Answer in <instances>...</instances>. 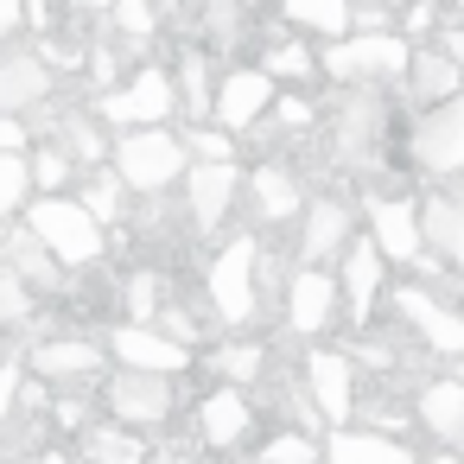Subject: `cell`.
<instances>
[{
    "label": "cell",
    "mask_w": 464,
    "mask_h": 464,
    "mask_svg": "<svg viewBox=\"0 0 464 464\" xmlns=\"http://www.w3.org/2000/svg\"><path fill=\"white\" fill-rule=\"evenodd\" d=\"M274 96H280V83H274L261 64H236V71L217 77V109H210V121H223L229 134H248L255 121H267Z\"/></svg>",
    "instance_id": "obj_17"
},
{
    "label": "cell",
    "mask_w": 464,
    "mask_h": 464,
    "mask_svg": "<svg viewBox=\"0 0 464 464\" xmlns=\"http://www.w3.org/2000/svg\"><path fill=\"white\" fill-rule=\"evenodd\" d=\"M337 305H343V280H337V274H324V267L293 261L286 293H280V318H286V331H293V337H305V343H318V337L337 324Z\"/></svg>",
    "instance_id": "obj_9"
},
{
    "label": "cell",
    "mask_w": 464,
    "mask_h": 464,
    "mask_svg": "<svg viewBox=\"0 0 464 464\" xmlns=\"http://www.w3.org/2000/svg\"><path fill=\"white\" fill-rule=\"evenodd\" d=\"M204 369L217 375V382H236V388H261L267 382V369H274V350L255 337V331H229V343H217V350H204Z\"/></svg>",
    "instance_id": "obj_26"
},
{
    "label": "cell",
    "mask_w": 464,
    "mask_h": 464,
    "mask_svg": "<svg viewBox=\"0 0 464 464\" xmlns=\"http://www.w3.org/2000/svg\"><path fill=\"white\" fill-rule=\"evenodd\" d=\"M413 464H464V451H451V445H439V451H426V458H413Z\"/></svg>",
    "instance_id": "obj_46"
},
{
    "label": "cell",
    "mask_w": 464,
    "mask_h": 464,
    "mask_svg": "<svg viewBox=\"0 0 464 464\" xmlns=\"http://www.w3.org/2000/svg\"><path fill=\"white\" fill-rule=\"evenodd\" d=\"M115 33L128 39V45H140V39H153L160 33V0H115Z\"/></svg>",
    "instance_id": "obj_39"
},
{
    "label": "cell",
    "mask_w": 464,
    "mask_h": 464,
    "mask_svg": "<svg viewBox=\"0 0 464 464\" xmlns=\"http://www.w3.org/2000/svg\"><path fill=\"white\" fill-rule=\"evenodd\" d=\"M451 375H464V356H451Z\"/></svg>",
    "instance_id": "obj_48"
},
{
    "label": "cell",
    "mask_w": 464,
    "mask_h": 464,
    "mask_svg": "<svg viewBox=\"0 0 464 464\" xmlns=\"http://www.w3.org/2000/svg\"><path fill=\"white\" fill-rule=\"evenodd\" d=\"M413 420H420L439 445L464 451V375H426V382L413 388Z\"/></svg>",
    "instance_id": "obj_21"
},
{
    "label": "cell",
    "mask_w": 464,
    "mask_h": 464,
    "mask_svg": "<svg viewBox=\"0 0 464 464\" xmlns=\"http://www.w3.org/2000/svg\"><path fill=\"white\" fill-rule=\"evenodd\" d=\"M337 280H343V299H350V324H369L375 318V299L388 286V255L375 248V236H356L343 255H337Z\"/></svg>",
    "instance_id": "obj_20"
},
{
    "label": "cell",
    "mask_w": 464,
    "mask_h": 464,
    "mask_svg": "<svg viewBox=\"0 0 464 464\" xmlns=\"http://www.w3.org/2000/svg\"><path fill=\"white\" fill-rule=\"evenodd\" d=\"M0 458H7V420H0Z\"/></svg>",
    "instance_id": "obj_47"
},
{
    "label": "cell",
    "mask_w": 464,
    "mask_h": 464,
    "mask_svg": "<svg viewBox=\"0 0 464 464\" xmlns=\"http://www.w3.org/2000/svg\"><path fill=\"white\" fill-rule=\"evenodd\" d=\"M160 312H166V280H160V267H128V280H121V318L153 324Z\"/></svg>",
    "instance_id": "obj_33"
},
{
    "label": "cell",
    "mask_w": 464,
    "mask_h": 464,
    "mask_svg": "<svg viewBox=\"0 0 464 464\" xmlns=\"http://www.w3.org/2000/svg\"><path fill=\"white\" fill-rule=\"evenodd\" d=\"M255 394L248 388H236V382H223V388H210L204 401H198V420H191V439L204 445V451H236V445H248L255 439Z\"/></svg>",
    "instance_id": "obj_16"
},
{
    "label": "cell",
    "mask_w": 464,
    "mask_h": 464,
    "mask_svg": "<svg viewBox=\"0 0 464 464\" xmlns=\"http://www.w3.org/2000/svg\"><path fill=\"white\" fill-rule=\"evenodd\" d=\"M388 7H401V0H388Z\"/></svg>",
    "instance_id": "obj_49"
},
{
    "label": "cell",
    "mask_w": 464,
    "mask_h": 464,
    "mask_svg": "<svg viewBox=\"0 0 464 464\" xmlns=\"http://www.w3.org/2000/svg\"><path fill=\"white\" fill-rule=\"evenodd\" d=\"M33 464H83V451H64V445H45V451H33Z\"/></svg>",
    "instance_id": "obj_45"
},
{
    "label": "cell",
    "mask_w": 464,
    "mask_h": 464,
    "mask_svg": "<svg viewBox=\"0 0 464 464\" xmlns=\"http://www.w3.org/2000/svg\"><path fill=\"white\" fill-rule=\"evenodd\" d=\"M96 401L109 407V420H121V426H134V432H166L172 426V413H179V375H160V369H109L102 375V388H96Z\"/></svg>",
    "instance_id": "obj_4"
},
{
    "label": "cell",
    "mask_w": 464,
    "mask_h": 464,
    "mask_svg": "<svg viewBox=\"0 0 464 464\" xmlns=\"http://www.w3.org/2000/svg\"><path fill=\"white\" fill-rule=\"evenodd\" d=\"M274 83H293V90H312L318 77H324V58L305 45V33L299 39H274V45H261V58H255Z\"/></svg>",
    "instance_id": "obj_29"
},
{
    "label": "cell",
    "mask_w": 464,
    "mask_h": 464,
    "mask_svg": "<svg viewBox=\"0 0 464 464\" xmlns=\"http://www.w3.org/2000/svg\"><path fill=\"white\" fill-rule=\"evenodd\" d=\"M96 115L109 128H160L179 115V77L166 64H140L121 90H102L96 96Z\"/></svg>",
    "instance_id": "obj_8"
},
{
    "label": "cell",
    "mask_w": 464,
    "mask_h": 464,
    "mask_svg": "<svg viewBox=\"0 0 464 464\" xmlns=\"http://www.w3.org/2000/svg\"><path fill=\"white\" fill-rule=\"evenodd\" d=\"M26 198H33V166H26V153H0V229L20 223Z\"/></svg>",
    "instance_id": "obj_36"
},
{
    "label": "cell",
    "mask_w": 464,
    "mask_h": 464,
    "mask_svg": "<svg viewBox=\"0 0 464 464\" xmlns=\"http://www.w3.org/2000/svg\"><path fill=\"white\" fill-rule=\"evenodd\" d=\"M248 204H255V217H261V229H293L299 223V210H305V179L286 166V160H261L255 172H248Z\"/></svg>",
    "instance_id": "obj_18"
},
{
    "label": "cell",
    "mask_w": 464,
    "mask_h": 464,
    "mask_svg": "<svg viewBox=\"0 0 464 464\" xmlns=\"http://www.w3.org/2000/svg\"><path fill=\"white\" fill-rule=\"evenodd\" d=\"M242 166L236 160H191V172H185V223H191V236H217V229H229V210H236V198H242Z\"/></svg>",
    "instance_id": "obj_11"
},
{
    "label": "cell",
    "mask_w": 464,
    "mask_h": 464,
    "mask_svg": "<svg viewBox=\"0 0 464 464\" xmlns=\"http://www.w3.org/2000/svg\"><path fill=\"white\" fill-rule=\"evenodd\" d=\"M318 58H324V83H401L413 64V39L401 26L350 33V39H331Z\"/></svg>",
    "instance_id": "obj_6"
},
{
    "label": "cell",
    "mask_w": 464,
    "mask_h": 464,
    "mask_svg": "<svg viewBox=\"0 0 464 464\" xmlns=\"http://www.w3.org/2000/svg\"><path fill=\"white\" fill-rule=\"evenodd\" d=\"M77 198H83L109 229H115V223H128V210H121V204H128V179H121L115 166H90V172H83V185H77Z\"/></svg>",
    "instance_id": "obj_32"
},
{
    "label": "cell",
    "mask_w": 464,
    "mask_h": 464,
    "mask_svg": "<svg viewBox=\"0 0 464 464\" xmlns=\"http://www.w3.org/2000/svg\"><path fill=\"white\" fill-rule=\"evenodd\" d=\"M109 166L128 179V191H140V198H166L172 185H185V172H191V147H185V134H172L166 121H160V128H121Z\"/></svg>",
    "instance_id": "obj_3"
},
{
    "label": "cell",
    "mask_w": 464,
    "mask_h": 464,
    "mask_svg": "<svg viewBox=\"0 0 464 464\" xmlns=\"http://www.w3.org/2000/svg\"><path fill=\"white\" fill-rule=\"evenodd\" d=\"M369 236L388 255V267H413L426 255V223H420V198L407 191H369Z\"/></svg>",
    "instance_id": "obj_14"
},
{
    "label": "cell",
    "mask_w": 464,
    "mask_h": 464,
    "mask_svg": "<svg viewBox=\"0 0 464 464\" xmlns=\"http://www.w3.org/2000/svg\"><path fill=\"white\" fill-rule=\"evenodd\" d=\"M0 267H14V274H20L33 293H45V299H52V293H64V286L77 280V274H71V267H64V261H58V255L26 229V223L0 229Z\"/></svg>",
    "instance_id": "obj_19"
},
{
    "label": "cell",
    "mask_w": 464,
    "mask_h": 464,
    "mask_svg": "<svg viewBox=\"0 0 464 464\" xmlns=\"http://www.w3.org/2000/svg\"><path fill=\"white\" fill-rule=\"evenodd\" d=\"M52 140H64L71 160H77L83 172H90V166H109V153H115V147L102 140L96 115H58V121H52Z\"/></svg>",
    "instance_id": "obj_31"
},
{
    "label": "cell",
    "mask_w": 464,
    "mask_h": 464,
    "mask_svg": "<svg viewBox=\"0 0 464 464\" xmlns=\"http://www.w3.org/2000/svg\"><path fill=\"white\" fill-rule=\"evenodd\" d=\"M324 464H413V451H407V439H394L382 426H331Z\"/></svg>",
    "instance_id": "obj_23"
},
{
    "label": "cell",
    "mask_w": 464,
    "mask_h": 464,
    "mask_svg": "<svg viewBox=\"0 0 464 464\" xmlns=\"http://www.w3.org/2000/svg\"><path fill=\"white\" fill-rule=\"evenodd\" d=\"M26 147H33L26 115H0V153H26Z\"/></svg>",
    "instance_id": "obj_42"
},
{
    "label": "cell",
    "mask_w": 464,
    "mask_h": 464,
    "mask_svg": "<svg viewBox=\"0 0 464 464\" xmlns=\"http://www.w3.org/2000/svg\"><path fill=\"white\" fill-rule=\"evenodd\" d=\"M407 166L432 185H458L464 179V90L420 109L407 121Z\"/></svg>",
    "instance_id": "obj_5"
},
{
    "label": "cell",
    "mask_w": 464,
    "mask_h": 464,
    "mask_svg": "<svg viewBox=\"0 0 464 464\" xmlns=\"http://www.w3.org/2000/svg\"><path fill=\"white\" fill-rule=\"evenodd\" d=\"M102 343H109V356H115L121 369H160V375H185V369L198 362V350H191V343L166 337L160 324H134V318H115V324L102 331Z\"/></svg>",
    "instance_id": "obj_15"
},
{
    "label": "cell",
    "mask_w": 464,
    "mask_h": 464,
    "mask_svg": "<svg viewBox=\"0 0 464 464\" xmlns=\"http://www.w3.org/2000/svg\"><path fill=\"white\" fill-rule=\"evenodd\" d=\"M52 90H58L52 58H39V52L0 58V115H33V109H45Z\"/></svg>",
    "instance_id": "obj_22"
},
{
    "label": "cell",
    "mask_w": 464,
    "mask_h": 464,
    "mask_svg": "<svg viewBox=\"0 0 464 464\" xmlns=\"http://www.w3.org/2000/svg\"><path fill=\"white\" fill-rule=\"evenodd\" d=\"M274 14H280L293 33L324 39V45L356 33V0H274Z\"/></svg>",
    "instance_id": "obj_28"
},
{
    "label": "cell",
    "mask_w": 464,
    "mask_h": 464,
    "mask_svg": "<svg viewBox=\"0 0 464 464\" xmlns=\"http://www.w3.org/2000/svg\"><path fill=\"white\" fill-rule=\"evenodd\" d=\"M204 299H210V324L217 331H255L261 324V236L236 229L210 267H204Z\"/></svg>",
    "instance_id": "obj_1"
},
{
    "label": "cell",
    "mask_w": 464,
    "mask_h": 464,
    "mask_svg": "<svg viewBox=\"0 0 464 464\" xmlns=\"http://www.w3.org/2000/svg\"><path fill=\"white\" fill-rule=\"evenodd\" d=\"M20 223L71 267V274H83V267H96L102 261V248H109V223L83 204V198H64V191H39L26 210H20Z\"/></svg>",
    "instance_id": "obj_2"
},
{
    "label": "cell",
    "mask_w": 464,
    "mask_h": 464,
    "mask_svg": "<svg viewBox=\"0 0 464 464\" xmlns=\"http://www.w3.org/2000/svg\"><path fill=\"white\" fill-rule=\"evenodd\" d=\"M318 102L305 96V90H286V96H274V109H267V121L280 128V134H305V128H318Z\"/></svg>",
    "instance_id": "obj_38"
},
{
    "label": "cell",
    "mask_w": 464,
    "mask_h": 464,
    "mask_svg": "<svg viewBox=\"0 0 464 464\" xmlns=\"http://www.w3.org/2000/svg\"><path fill=\"white\" fill-rule=\"evenodd\" d=\"M26 369L52 388H102L109 343L102 337H26Z\"/></svg>",
    "instance_id": "obj_10"
},
{
    "label": "cell",
    "mask_w": 464,
    "mask_h": 464,
    "mask_svg": "<svg viewBox=\"0 0 464 464\" xmlns=\"http://www.w3.org/2000/svg\"><path fill=\"white\" fill-rule=\"evenodd\" d=\"M210 109H217L210 52H204V45H185V52H179V115H185V121H210Z\"/></svg>",
    "instance_id": "obj_30"
},
{
    "label": "cell",
    "mask_w": 464,
    "mask_h": 464,
    "mask_svg": "<svg viewBox=\"0 0 464 464\" xmlns=\"http://www.w3.org/2000/svg\"><path fill=\"white\" fill-rule=\"evenodd\" d=\"M350 242H356V210H350L337 191L305 198V210H299V223H293V261H305V267H331Z\"/></svg>",
    "instance_id": "obj_12"
},
{
    "label": "cell",
    "mask_w": 464,
    "mask_h": 464,
    "mask_svg": "<svg viewBox=\"0 0 464 464\" xmlns=\"http://www.w3.org/2000/svg\"><path fill=\"white\" fill-rule=\"evenodd\" d=\"M401 83H407V102L413 109H432V102H445V96L464 90V64L445 45H413V64H407Z\"/></svg>",
    "instance_id": "obj_24"
},
{
    "label": "cell",
    "mask_w": 464,
    "mask_h": 464,
    "mask_svg": "<svg viewBox=\"0 0 464 464\" xmlns=\"http://www.w3.org/2000/svg\"><path fill=\"white\" fill-rule=\"evenodd\" d=\"M26 166H33V191H64V185L83 172L64 140H33V147H26Z\"/></svg>",
    "instance_id": "obj_35"
},
{
    "label": "cell",
    "mask_w": 464,
    "mask_h": 464,
    "mask_svg": "<svg viewBox=\"0 0 464 464\" xmlns=\"http://www.w3.org/2000/svg\"><path fill=\"white\" fill-rule=\"evenodd\" d=\"M33 318H39V293L14 274V267H0V337H33Z\"/></svg>",
    "instance_id": "obj_34"
},
{
    "label": "cell",
    "mask_w": 464,
    "mask_h": 464,
    "mask_svg": "<svg viewBox=\"0 0 464 464\" xmlns=\"http://www.w3.org/2000/svg\"><path fill=\"white\" fill-rule=\"evenodd\" d=\"M255 464H324V445H318V432L286 426V432H274V439L255 451Z\"/></svg>",
    "instance_id": "obj_37"
},
{
    "label": "cell",
    "mask_w": 464,
    "mask_h": 464,
    "mask_svg": "<svg viewBox=\"0 0 464 464\" xmlns=\"http://www.w3.org/2000/svg\"><path fill=\"white\" fill-rule=\"evenodd\" d=\"M388 318H401L432 356H464V305H445L432 280H394L388 286Z\"/></svg>",
    "instance_id": "obj_7"
},
{
    "label": "cell",
    "mask_w": 464,
    "mask_h": 464,
    "mask_svg": "<svg viewBox=\"0 0 464 464\" xmlns=\"http://www.w3.org/2000/svg\"><path fill=\"white\" fill-rule=\"evenodd\" d=\"M26 26V0H0V39H14Z\"/></svg>",
    "instance_id": "obj_43"
},
{
    "label": "cell",
    "mask_w": 464,
    "mask_h": 464,
    "mask_svg": "<svg viewBox=\"0 0 464 464\" xmlns=\"http://www.w3.org/2000/svg\"><path fill=\"white\" fill-rule=\"evenodd\" d=\"M305 388H312V401L324 407L331 426H350L356 401H362V369L343 343H312L305 350Z\"/></svg>",
    "instance_id": "obj_13"
},
{
    "label": "cell",
    "mask_w": 464,
    "mask_h": 464,
    "mask_svg": "<svg viewBox=\"0 0 464 464\" xmlns=\"http://www.w3.org/2000/svg\"><path fill=\"white\" fill-rule=\"evenodd\" d=\"M236 140L242 134H229L223 121H191V134H185L191 160H236Z\"/></svg>",
    "instance_id": "obj_40"
},
{
    "label": "cell",
    "mask_w": 464,
    "mask_h": 464,
    "mask_svg": "<svg viewBox=\"0 0 464 464\" xmlns=\"http://www.w3.org/2000/svg\"><path fill=\"white\" fill-rule=\"evenodd\" d=\"M439 26H445V20H439V0H407L401 33H407L413 45H420V39H439Z\"/></svg>",
    "instance_id": "obj_41"
},
{
    "label": "cell",
    "mask_w": 464,
    "mask_h": 464,
    "mask_svg": "<svg viewBox=\"0 0 464 464\" xmlns=\"http://www.w3.org/2000/svg\"><path fill=\"white\" fill-rule=\"evenodd\" d=\"M432 45H445V52H451V58H458V64H464V20H445V26H439V39H432Z\"/></svg>",
    "instance_id": "obj_44"
},
{
    "label": "cell",
    "mask_w": 464,
    "mask_h": 464,
    "mask_svg": "<svg viewBox=\"0 0 464 464\" xmlns=\"http://www.w3.org/2000/svg\"><path fill=\"white\" fill-rule=\"evenodd\" d=\"M77 451H83V464H153L147 432H134L121 420H90L77 432Z\"/></svg>",
    "instance_id": "obj_27"
},
{
    "label": "cell",
    "mask_w": 464,
    "mask_h": 464,
    "mask_svg": "<svg viewBox=\"0 0 464 464\" xmlns=\"http://www.w3.org/2000/svg\"><path fill=\"white\" fill-rule=\"evenodd\" d=\"M420 223H426V255H439L445 274H464V198L458 191L420 198Z\"/></svg>",
    "instance_id": "obj_25"
}]
</instances>
